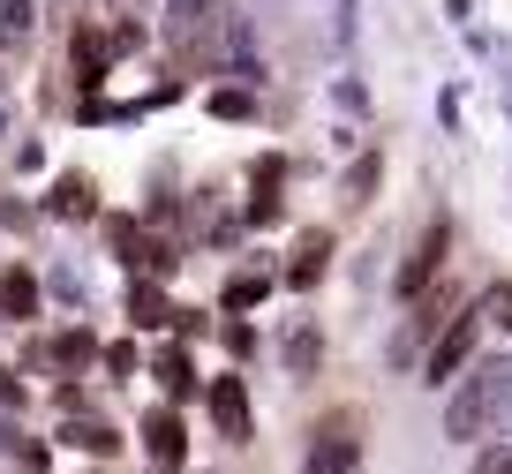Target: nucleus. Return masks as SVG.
<instances>
[{
  "label": "nucleus",
  "mask_w": 512,
  "mask_h": 474,
  "mask_svg": "<svg viewBox=\"0 0 512 474\" xmlns=\"http://www.w3.org/2000/svg\"><path fill=\"white\" fill-rule=\"evenodd\" d=\"M505 407H512V354L467 362V377L445 392V437H452V444H475V437H490Z\"/></svg>",
  "instance_id": "obj_1"
},
{
  "label": "nucleus",
  "mask_w": 512,
  "mask_h": 474,
  "mask_svg": "<svg viewBox=\"0 0 512 474\" xmlns=\"http://www.w3.org/2000/svg\"><path fill=\"white\" fill-rule=\"evenodd\" d=\"M482 332H490V324H482V316H475V301H467V309L452 316L445 332L430 339V354H422V384H430V392H452V384L467 377V362L482 354Z\"/></svg>",
  "instance_id": "obj_2"
},
{
  "label": "nucleus",
  "mask_w": 512,
  "mask_h": 474,
  "mask_svg": "<svg viewBox=\"0 0 512 474\" xmlns=\"http://www.w3.org/2000/svg\"><path fill=\"white\" fill-rule=\"evenodd\" d=\"M467 301H460V286H422L415 301H407V324H400V339H392V362H422V354H430V339L445 332L452 316H460Z\"/></svg>",
  "instance_id": "obj_3"
},
{
  "label": "nucleus",
  "mask_w": 512,
  "mask_h": 474,
  "mask_svg": "<svg viewBox=\"0 0 512 474\" xmlns=\"http://www.w3.org/2000/svg\"><path fill=\"white\" fill-rule=\"evenodd\" d=\"M354 467H362V414H354V407L317 414L309 452H302V474H354Z\"/></svg>",
  "instance_id": "obj_4"
},
{
  "label": "nucleus",
  "mask_w": 512,
  "mask_h": 474,
  "mask_svg": "<svg viewBox=\"0 0 512 474\" xmlns=\"http://www.w3.org/2000/svg\"><path fill=\"white\" fill-rule=\"evenodd\" d=\"M445 264H452V219L437 211V219L415 234V249L400 256V271H392V294H400V301H415L422 286H437V279H445Z\"/></svg>",
  "instance_id": "obj_5"
},
{
  "label": "nucleus",
  "mask_w": 512,
  "mask_h": 474,
  "mask_svg": "<svg viewBox=\"0 0 512 474\" xmlns=\"http://www.w3.org/2000/svg\"><path fill=\"white\" fill-rule=\"evenodd\" d=\"M106 241H113V256H121L136 279H174L181 271V249L166 234H151V226H136V219H106Z\"/></svg>",
  "instance_id": "obj_6"
},
{
  "label": "nucleus",
  "mask_w": 512,
  "mask_h": 474,
  "mask_svg": "<svg viewBox=\"0 0 512 474\" xmlns=\"http://www.w3.org/2000/svg\"><path fill=\"white\" fill-rule=\"evenodd\" d=\"M204 407H211V422H219L226 444H256V407H249V384H241L234 369H226V377H211Z\"/></svg>",
  "instance_id": "obj_7"
},
{
  "label": "nucleus",
  "mask_w": 512,
  "mask_h": 474,
  "mask_svg": "<svg viewBox=\"0 0 512 474\" xmlns=\"http://www.w3.org/2000/svg\"><path fill=\"white\" fill-rule=\"evenodd\" d=\"M98 362V339L83 332V324H68L61 339H46V347H31V369H68V377H83V369Z\"/></svg>",
  "instance_id": "obj_8"
},
{
  "label": "nucleus",
  "mask_w": 512,
  "mask_h": 474,
  "mask_svg": "<svg viewBox=\"0 0 512 474\" xmlns=\"http://www.w3.org/2000/svg\"><path fill=\"white\" fill-rule=\"evenodd\" d=\"M144 452H151V467H181V459H189V429H181L174 407L144 414Z\"/></svg>",
  "instance_id": "obj_9"
},
{
  "label": "nucleus",
  "mask_w": 512,
  "mask_h": 474,
  "mask_svg": "<svg viewBox=\"0 0 512 474\" xmlns=\"http://www.w3.org/2000/svg\"><path fill=\"white\" fill-rule=\"evenodd\" d=\"M128 324H136V332H166V324H181V309L166 301L159 279H136L128 286Z\"/></svg>",
  "instance_id": "obj_10"
},
{
  "label": "nucleus",
  "mask_w": 512,
  "mask_h": 474,
  "mask_svg": "<svg viewBox=\"0 0 512 474\" xmlns=\"http://www.w3.org/2000/svg\"><path fill=\"white\" fill-rule=\"evenodd\" d=\"M31 316H38V271L8 264L0 271V324H31Z\"/></svg>",
  "instance_id": "obj_11"
},
{
  "label": "nucleus",
  "mask_w": 512,
  "mask_h": 474,
  "mask_svg": "<svg viewBox=\"0 0 512 474\" xmlns=\"http://www.w3.org/2000/svg\"><path fill=\"white\" fill-rule=\"evenodd\" d=\"M61 444H76V452H91V459H113V452H121V429L98 422V414H68V422H61Z\"/></svg>",
  "instance_id": "obj_12"
},
{
  "label": "nucleus",
  "mask_w": 512,
  "mask_h": 474,
  "mask_svg": "<svg viewBox=\"0 0 512 474\" xmlns=\"http://www.w3.org/2000/svg\"><path fill=\"white\" fill-rule=\"evenodd\" d=\"M324 271H332V234L317 226V234H302V256L287 264V286H294V294H309V286H324Z\"/></svg>",
  "instance_id": "obj_13"
},
{
  "label": "nucleus",
  "mask_w": 512,
  "mask_h": 474,
  "mask_svg": "<svg viewBox=\"0 0 512 474\" xmlns=\"http://www.w3.org/2000/svg\"><path fill=\"white\" fill-rule=\"evenodd\" d=\"M46 211H53V219H98L91 174H61V181H53V196H46Z\"/></svg>",
  "instance_id": "obj_14"
},
{
  "label": "nucleus",
  "mask_w": 512,
  "mask_h": 474,
  "mask_svg": "<svg viewBox=\"0 0 512 474\" xmlns=\"http://www.w3.org/2000/svg\"><path fill=\"white\" fill-rule=\"evenodd\" d=\"M279 354H287V377H294V384H309V377H317V362H324V332H317V324H294Z\"/></svg>",
  "instance_id": "obj_15"
},
{
  "label": "nucleus",
  "mask_w": 512,
  "mask_h": 474,
  "mask_svg": "<svg viewBox=\"0 0 512 474\" xmlns=\"http://www.w3.org/2000/svg\"><path fill=\"white\" fill-rule=\"evenodd\" d=\"M151 377L166 384V399H196V362H189V347H159V362H151Z\"/></svg>",
  "instance_id": "obj_16"
},
{
  "label": "nucleus",
  "mask_w": 512,
  "mask_h": 474,
  "mask_svg": "<svg viewBox=\"0 0 512 474\" xmlns=\"http://www.w3.org/2000/svg\"><path fill=\"white\" fill-rule=\"evenodd\" d=\"M272 286H279L272 271H234V279H226V294H219V309H226V316H249L256 301H272Z\"/></svg>",
  "instance_id": "obj_17"
},
{
  "label": "nucleus",
  "mask_w": 512,
  "mask_h": 474,
  "mask_svg": "<svg viewBox=\"0 0 512 474\" xmlns=\"http://www.w3.org/2000/svg\"><path fill=\"white\" fill-rule=\"evenodd\" d=\"M0 452H8V459H16V467H31V474H46V444H38L31 437V429H16V422H0Z\"/></svg>",
  "instance_id": "obj_18"
},
{
  "label": "nucleus",
  "mask_w": 512,
  "mask_h": 474,
  "mask_svg": "<svg viewBox=\"0 0 512 474\" xmlns=\"http://www.w3.org/2000/svg\"><path fill=\"white\" fill-rule=\"evenodd\" d=\"M377 181H384V158H377V151H354V166H347V204H377Z\"/></svg>",
  "instance_id": "obj_19"
},
{
  "label": "nucleus",
  "mask_w": 512,
  "mask_h": 474,
  "mask_svg": "<svg viewBox=\"0 0 512 474\" xmlns=\"http://www.w3.org/2000/svg\"><path fill=\"white\" fill-rule=\"evenodd\" d=\"M475 316L490 324V332H512V279H490L475 294Z\"/></svg>",
  "instance_id": "obj_20"
},
{
  "label": "nucleus",
  "mask_w": 512,
  "mask_h": 474,
  "mask_svg": "<svg viewBox=\"0 0 512 474\" xmlns=\"http://www.w3.org/2000/svg\"><path fill=\"white\" fill-rule=\"evenodd\" d=\"M38 31V0H0V46H23Z\"/></svg>",
  "instance_id": "obj_21"
},
{
  "label": "nucleus",
  "mask_w": 512,
  "mask_h": 474,
  "mask_svg": "<svg viewBox=\"0 0 512 474\" xmlns=\"http://www.w3.org/2000/svg\"><path fill=\"white\" fill-rule=\"evenodd\" d=\"M211 113H219V121H249L256 113V83H234V91L219 83V91H211Z\"/></svg>",
  "instance_id": "obj_22"
},
{
  "label": "nucleus",
  "mask_w": 512,
  "mask_h": 474,
  "mask_svg": "<svg viewBox=\"0 0 512 474\" xmlns=\"http://www.w3.org/2000/svg\"><path fill=\"white\" fill-rule=\"evenodd\" d=\"M219 339H226V354H249V347H256V332L241 324V316H226V324H219Z\"/></svg>",
  "instance_id": "obj_23"
},
{
  "label": "nucleus",
  "mask_w": 512,
  "mask_h": 474,
  "mask_svg": "<svg viewBox=\"0 0 512 474\" xmlns=\"http://www.w3.org/2000/svg\"><path fill=\"white\" fill-rule=\"evenodd\" d=\"M332 98H339V106H347V113H369V91H362V83H354V76H339V83H332Z\"/></svg>",
  "instance_id": "obj_24"
},
{
  "label": "nucleus",
  "mask_w": 512,
  "mask_h": 474,
  "mask_svg": "<svg viewBox=\"0 0 512 474\" xmlns=\"http://www.w3.org/2000/svg\"><path fill=\"white\" fill-rule=\"evenodd\" d=\"M106 369H113V377H128V369H136V347H128V339H113V347H106Z\"/></svg>",
  "instance_id": "obj_25"
},
{
  "label": "nucleus",
  "mask_w": 512,
  "mask_h": 474,
  "mask_svg": "<svg viewBox=\"0 0 512 474\" xmlns=\"http://www.w3.org/2000/svg\"><path fill=\"white\" fill-rule=\"evenodd\" d=\"M437 121H445V128H460V91H452V83L437 91Z\"/></svg>",
  "instance_id": "obj_26"
},
{
  "label": "nucleus",
  "mask_w": 512,
  "mask_h": 474,
  "mask_svg": "<svg viewBox=\"0 0 512 474\" xmlns=\"http://www.w3.org/2000/svg\"><path fill=\"white\" fill-rule=\"evenodd\" d=\"M475 474H512V444H505V452H482V459H475Z\"/></svg>",
  "instance_id": "obj_27"
},
{
  "label": "nucleus",
  "mask_w": 512,
  "mask_h": 474,
  "mask_svg": "<svg viewBox=\"0 0 512 474\" xmlns=\"http://www.w3.org/2000/svg\"><path fill=\"white\" fill-rule=\"evenodd\" d=\"M0 407H23V384H16V369H0Z\"/></svg>",
  "instance_id": "obj_28"
},
{
  "label": "nucleus",
  "mask_w": 512,
  "mask_h": 474,
  "mask_svg": "<svg viewBox=\"0 0 512 474\" xmlns=\"http://www.w3.org/2000/svg\"><path fill=\"white\" fill-rule=\"evenodd\" d=\"M151 0H106V16H144Z\"/></svg>",
  "instance_id": "obj_29"
},
{
  "label": "nucleus",
  "mask_w": 512,
  "mask_h": 474,
  "mask_svg": "<svg viewBox=\"0 0 512 474\" xmlns=\"http://www.w3.org/2000/svg\"><path fill=\"white\" fill-rule=\"evenodd\" d=\"M445 16L460 23V31H467V16H475V0H445Z\"/></svg>",
  "instance_id": "obj_30"
},
{
  "label": "nucleus",
  "mask_w": 512,
  "mask_h": 474,
  "mask_svg": "<svg viewBox=\"0 0 512 474\" xmlns=\"http://www.w3.org/2000/svg\"><path fill=\"white\" fill-rule=\"evenodd\" d=\"M151 474H181V467H151Z\"/></svg>",
  "instance_id": "obj_31"
},
{
  "label": "nucleus",
  "mask_w": 512,
  "mask_h": 474,
  "mask_svg": "<svg viewBox=\"0 0 512 474\" xmlns=\"http://www.w3.org/2000/svg\"><path fill=\"white\" fill-rule=\"evenodd\" d=\"M0 121H8V113H0Z\"/></svg>",
  "instance_id": "obj_32"
}]
</instances>
